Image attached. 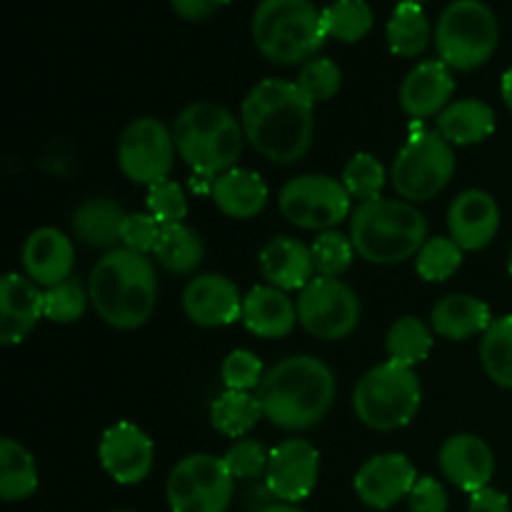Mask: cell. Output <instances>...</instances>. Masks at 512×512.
<instances>
[{
  "label": "cell",
  "mask_w": 512,
  "mask_h": 512,
  "mask_svg": "<svg viewBox=\"0 0 512 512\" xmlns=\"http://www.w3.org/2000/svg\"><path fill=\"white\" fill-rule=\"evenodd\" d=\"M240 123L268 163L295 165L313 148L315 103L295 80H260L240 105Z\"/></svg>",
  "instance_id": "cell-1"
},
{
  "label": "cell",
  "mask_w": 512,
  "mask_h": 512,
  "mask_svg": "<svg viewBox=\"0 0 512 512\" xmlns=\"http://www.w3.org/2000/svg\"><path fill=\"white\" fill-rule=\"evenodd\" d=\"M335 393V373L325 360L315 355H290L265 373L255 395L270 425L300 433L328 418Z\"/></svg>",
  "instance_id": "cell-2"
},
{
  "label": "cell",
  "mask_w": 512,
  "mask_h": 512,
  "mask_svg": "<svg viewBox=\"0 0 512 512\" xmlns=\"http://www.w3.org/2000/svg\"><path fill=\"white\" fill-rule=\"evenodd\" d=\"M90 305L108 325L135 330L148 323L158 305V273L143 253L115 248L95 263L88 278Z\"/></svg>",
  "instance_id": "cell-3"
},
{
  "label": "cell",
  "mask_w": 512,
  "mask_h": 512,
  "mask_svg": "<svg viewBox=\"0 0 512 512\" xmlns=\"http://www.w3.org/2000/svg\"><path fill=\"white\" fill-rule=\"evenodd\" d=\"M350 240L368 263L398 265L415 258L428 243V220L408 200H370L350 215Z\"/></svg>",
  "instance_id": "cell-4"
},
{
  "label": "cell",
  "mask_w": 512,
  "mask_h": 512,
  "mask_svg": "<svg viewBox=\"0 0 512 512\" xmlns=\"http://www.w3.org/2000/svg\"><path fill=\"white\" fill-rule=\"evenodd\" d=\"M178 155L195 175L215 180L235 168L245 148L243 123L210 100L185 105L173 123Z\"/></svg>",
  "instance_id": "cell-5"
},
{
  "label": "cell",
  "mask_w": 512,
  "mask_h": 512,
  "mask_svg": "<svg viewBox=\"0 0 512 512\" xmlns=\"http://www.w3.org/2000/svg\"><path fill=\"white\" fill-rule=\"evenodd\" d=\"M328 35L313 0H260L253 13V43L275 65H305L318 58Z\"/></svg>",
  "instance_id": "cell-6"
},
{
  "label": "cell",
  "mask_w": 512,
  "mask_h": 512,
  "mask_svg": "<svg viewBox=\"0 0 512 512\" xmlns=\"http://www.w3.org/2000/svg\"><path fill=\"white\" fill-rule=\"evenodd\" d=\"M423 403V388L413 368L383 363L358 380L353 410L363 425L378 433H393L413 423Z\"/></svg>",
  "instance_id": "cell-7"
},
{
  "label": "cell",
  "mask_w": 512,
  "mask_h": 512,
  "mask_svg": "<svg viewBox=\"0 0 512 512\" xmlns=\"http://www.w3.org/2000/svg\"><path fill=\"white\" fill-rule=\"evenodd\" d=\"M500 23L483 0H453L435 25V48L450 70H475L493 58Z\"/></svg>",
  "instance_id": "cell-8"
},
{
  "label": "cell",
  "mask_w": 512,
  "mask_h": 512,
  "mask_svg": "<svg viewBox=\"0 0 512 512\" xmlns=\"http://www.w3.org/2000/svg\"><path fill=\"white\" fill-rule=\"evenodd\" d=\"M455 175V150L438 130H418L398 150L390 168L395 193L408 203H425L443 193Z\"/></svg>",
  "instance_id": "cell-9"
},
{
  "label": "cell",
  "mask_w": 512,
  "mask_h": 512,
  "mask_svg": "<svg viewBox=\"0 0 512 512\" xmlns=\"http://www.w3.org/2000/svg\"><path fill=\"white\" fill-rule=\"evenodd\" d=\"M233 495L235 478L228 465L210 453L183 458L165 483L170 512H228Z\"/></svg>",
  "instance_id": "cell-10"
},
{
  "label": "cell",
  "mask_w": 512,
  "mask_h": 512,
  "mask_svg": "<svg viewBox=\"0 0 512 512\" xmlns=\"http://www.w3.org/2000/svg\"><path fill=\"white\" fill-rule=\"evenodd\" d=\"M298 323L313 338L333 343L345 340L358 330L363 308L360 298L340 278L315 275L298 295Z\"/></svg>",
  "instance_id": "cell-11"
},
{
  "label": "cell",
  "mask_w": 512,
  "mask_h": 512,
  "mask_svg": "<svg viewBox=\"0 0 512 512\" xmlns=\"http://www.w3.org/2000/svg\"><path fill=\"white\" fill-rule=\"evenodd\" d=\"M350 200L353 198L340 180L330 178V175L308 173L290 178L280 188L278 208L288 223L303 230L325 233V230H335V225L353 215Z\"/></svg>",
  "instance_id": "cell-12"
},
{
  "label": "cell",
  "mask_w": 512,
  "mask_h": 512,
  "mask_svg": "<svg viewBox=\"0 0 512 512\" xmlns=\"http://www.w3.org/2000/svg\"><path fill=\"white\" fill-rule=\"evenodd\" d=\"M173 130L160 123L153 115L135 118L125 125L118 143V168L130 183L155 185L168 180L170 170L175 165Z\"/></svg>",
  "instance_id": "cell-13"
},
{
  "label": "cell",
  "mask_w": 512,
  "mask_h": 512,
  "mask_svg": "<svg viewBox=\"0 0 512 512\" xmlns=\"http://www.w3.org/2000/svg\"><path fill=\"white\" fill-rule=\"evenodd\" d=\"M320 478V453L303 438H290L270 450L265 485L278 503L298 505L310 498Z\"/></svg>",
  "instance_id": "cell-14"
},
{
  "label": "cell",
  "mask_w": 512,
  "mask_h": 512,
  "mask_svg": "<svg viewBox=\"0 0 512 512\" xmlns=\"http://www.w3.org/2000/svg\"><path fill=\"white\" fill-rule=\"evenodd\" d=\"M100 465L118 485H138L153 473L155 445L143 428L120 420L100 438Z\"/></svg>",
  "instance_id": "cell-15"
},
{
  "label": "cell",
  "mask_w": 512,
  "mask_h": 512,
  "mask_svg": "<svg viewBox=\"0 0 512 512\" xmlns=\"http://www.w3.org/2000/svg\"><path fill=\"white\" fill-rule=\"evenodd\" d=\"M415 483H418L415 465L403 453H383L360 465L353 488L368 508L383 512L395 508L400 500H408Z\"/></svg>",
  "instance_id": "cell-16"
},
{
  "label": "cell",
  "mask_w": 512,
  "mask_h": 512,
  "mask_svg": "<svg viewBox=\"0 0 512 512\" xmlns=\"http://www.w3.org/2000/svg\"><path fill=\"white\" fill-rule=\"evenodd\" d=\"M183 313L200 328H225L243 315V295L225 275H195L183 290Z\"/></svg>",
  "instance_id": "cell-17"
},
{
  "label": "cell",
  "mask_w": 512,
  "mask_h": 512,
  "mask_svg": "<svg viewBox=\"0 0 512 512\" xmlns=\"http://www.w3.org/2000/svg\"><path fill=\"white\" fill-rule=\"evenodd\" d=\"M500 205L488 190H463L448 208V233L465 253L485 250L500 233Z\"/></svg>",
  "instance_id": "cell-18"
},
{
  "label": "cell",
  "mask_w": 512,
  "mask_h": 512,
  "mask_svg": "<svg viewBox=\"0 0 512 512\" xmlns=\"http://www.w3.org/2000/svg\"><path fill=\"white\" fill-rule=\"evenodd\" d=\"M25 275L40 288H53L73 278L75 248L73 240L58 228H38L25 238L20 250Z\"/></svg>",
  "instance_id": "cell-19"
},
{
  "label": "cell",
  "mask_w": 512,
  "mask_h": 512,
  "mask_svg": "<svg viewBox=\"0 0 512 512\" xmlns=\"http://www.w3.org/2000/svg\"><path fill=\"white\" fill-rule=\"evenodd\" d=\"M440 473L468 495L488 488L495 475V455L478 435H453L443 443L438 455Z\"/></svg>",
  "instance_id": "cell-20"
},
{
  "label": "cell",
  "mask_w": 512,
  "mask_h": 512,
  "mask_svg": "<svg viewBox=\"0 0 512 512\" xmlns=\"http://www.w3.org/2000/svg\"><path fill=\"white\" fill-rule=\"evenodd\" d=\"M45 290L28 275L8 273L0 280V343L18 345L28 338L43 315Z\"/></svg>",
  "instance_id": "cell-21"
},
{
  "label": "cell",
  "mask_w": 512,
  "mask_h": 512,
  "mask_svg": "<svg viewBox=\"0 0 512 512\" xmlns=\"http://www.w3.org/2000/svg\"><path fill=\"white\" fill-rule=\"evenodd\" d=\"M455 93L453 70L443 60H423L400 83V108L415 120L435 118L450 105Z\"/></svg>",
  "instance_id": "cell-22"
},
{
  "label": "cell",
  "mask_w": 512,
  "mask_h": 512,
  "mask_svg": "<svg viewBox=\"0 0 512 512\" xmlns=\"http://www.w3.org/2000/svg\"><path fill=\"white\" fill-rule=\"evenodd\" d=\"M240 320L258 338H288L298 325V303L285 290L273 285H255L243 295Z\"/></svg>",
  "instance_id": "cell-23"
},
{
  "label": "cell",
  "mask_w": 512,
  "mask_h": 512,
  "mask_svg": "<svg viewBox=\"0 0 512 512\" xmlns=\"http://www.w3.org/2000/svg\"><path fill=\"white\" fill-rule=\"evenodd\" d=\"M258 263L268 285L285 290V293L303 290L318 275L315 273L313 250L300 243L298 238H290V235H278V238L270 240L260 250Z\"/></svg>",
  "instance_id": "cell-24"
},
{
  "label": "cell",
  "mask_w": 512,
  "mask_h": 512,
  "mask_svg": "<svg viewBox=\"0 0 512 512\" xmlns=\"http://www.w3.org/2000/svg\"><path fill=\"white\" fill-rule=\"evenodd\" d=\"M215 208L233 220H250L268 205L270 190L263 175L248 168H233L210 183Z\"/></svg>",
  "instance_id": "cell-25"
},
{
  "label": "cell",
  "mask_w": 512,
  "mask_h": 512,
  "mask_svg": "<svg viewBox=\"0 0 512 512\" xmlns=\"http://www.w3.org/2000/svg\"><path fill=\"white\" fill-rule=\"evenodd\" d=\"M125 218H128V213L115 200L90 198L75 208L70 225H73V233L80 243L110 253L123 243Z\"/></svg>",
  "instance_id": "cell-26"
},
{
  "label": "cell",
  "mask_w": 512,
  "mask_h": 512,
  "mask_svg": "<svg viewBox=\"0 0 512 512\" xmlns=\"http://www.w3.org/2000/svg\"><path fill=\"white\" fill-rule=\"evenodd\" d=\"M493 320L488 303L465 293L445 295L443 300L435 303L433 313H430L433 333H438L445 340H468L475 335H483Z\"/></svg>",
  "instance_id": "cell-27"
},
{
  "label": "cell",
  "mask_w": 512,
  "mask_h": 512,
  "mask_svg": "<svg viewBox=\"0 0 512 512\" xmlns=\"http://www.w3.org/2000/svg\"><path fill=\"white\" fill-rule=\"evenodd\" d=\"M438 133L450 145H478L495 133V110L485 100L463 98L438 115Z\"/></svg>",
  "instance_id": "cell-28"
},
{
  "label": "cell",
  "mask_w": 512,
  "mask_h": 512,
  "mask_svg": "<svg viewBox=\"0 0 512 512\" xmlns=\"http://www.w3.org/2000/svg\"><path fill=\"white\" fill-rule=\"evenodd\" d=\"M38 485V465L30 450L13 438L0 440V498L20 503L33 498Z\"/></svg>",
  "instance_id": "cell-29"
},
{
  "label": "cell",
  "mask_w": 512,
  "mask_h": 512,
  "mask_svg": "<svg viewBox=\"0 0 512 512\" xmlns=\"http://www.w3.org/2000/svg\"><path fill=\"white\" fill-rule=\"evenodd\" d=\"M205 255V243L198 230L185 223L163 225L158 245H155V263L173 275H190L200 268Z\"/></svg>",
  "instance_id": "cell-30"
},
{
  "label": "cell",
  "mask_w": 512,
  "mask_h": 512,
  "mask_svg": "<svg viewBox=\"0 0 512 512\" xmlns=\"http://www.w3.org/2000/svg\"><path fill=\"white\" fill-rule=\"evenodd\" d=\"M260 418H265L263 405L253 393L225 390L210 405V423L225 438H245L260 423Z\"/></svg>",
  "instance_id": "cell-31"
},
{
  "label": "cell",
  "mask_w": 512,
  "mask_h": 512,
  "mask_svg": "<svg viewBox=\"0 0 512 512\" xmlns=\"http://www.w3.org/2000/svg\"><path fill=\"white\" fill-rule=\"evenodd\" d=\"M388 45L395 55L400 58H415L428 48L430 38H433V28L425 15L420 3H398L388 20Z\"/></svg>",
  "instance_id": "cell-32"
},
{
  "label": "cell",
  "mask_w": 512,
  "mask_h": 512,
  "mask_svg": "<svg viewBox=\"0 0 512 512\" xmlns=\"http://www.w3.org/2000/svg\"><path fill=\"white\" fill-rule=\"evenodd\" d=\"M430 350H433V328H428L415 315L395 320L385 335V353H388L390 363L415 368L428 360Z\"/></svg>",
  "instance_id": "cell-33"
},
{
  "label": "cell",
  "mask_w": 512,
  "mask_h": 512,
  "mask_svg": "<svg viewBox=\"0 0 512 512\" xmlns=\"http://www.w3.org/2000/svg\"><path fill=\"white\" fill-rule=\"evenodd\" d=\"M480 365L495 385L512 390V315L495 318L483 333Z\"/></svg>",
  "instance_id": "cell-34"
},
{
  "label": "cell",
  "mask_w": 512,
  "mask_h": 512,
  "mask_svg": "<svg viewBox=\"0 0 512 512\" xmlns=\"http://www.w3.org/2000/svg\"><path fill=\"white\" fill-rule=\"evenodd\" d=\"M375 13L368 0H333L323 10V30L340 43H358L373 30Z\"/></svg>",
  "instance_id": "cell-35"
},
{
  "label": "cell",
  "mask_w": 512,
  "mask_h": 512,
  "mask_svg": "<svg viewBox=\"0 0 512 512\" xmlns=\"http://www.w3.org/2000/svg\"><path fill=\"white\" fill-rule=\"evenodd\" d=\"M340 183L345 185L350 198H355L358 203H370V200L383 198L388 173H385L383 163H380L373 153H355L353 158L345 163Z\"/></svg>",
  "instance_id": "cell-36"
},
{
  "label": "cell",
  "mask_w": 512,
  "mask_h": 512,
  "mask_svg": "<svg viewBox=\"0 0 512 512\" xmlns=\"http://www.w3.org/2000/svg\"><path fill=\"white\" fill-rule=\"evenodd\" d=\"M465 250L453 238H428V243L415 255V270L428 283H445L463 265Z\"/></svg>",
  "instance_id": "cell-37"
},
{
  "label": "cell",
  "mask_w": 512,
  "mask_h": 512,
  "mask_svg": "<svg viewBox=\"0 0 512 512\" xmlns=\"http://www.w3.org/2000/svg\"><path fill=\"white\" fill-rule=\"evenodd\" d=\"M88 303H90L88 285H83L73 275V278H68L65 283L53 285V288L45 290L43 315L45 320H50V323H60V325L78 323V320L85 315V310H88Z\"/></svg>",
  "instance_id": "cell-38"
},
{
  "label": "cell",
  "mask_w": 512,
  "mask_h": 512,
  "mask_svg": "<svg viewBox=\"0 0 512 512\" xmlns=\"http://www.w3.org/2000/svg\"><path fill=\"white\" fill-rule=\"evenodd\" d=\"M310 250H313L315 273L323 275V278H340V275H345L355 258L353 240H350V235L340 233V230L320 233L315 243L310 245Z\"/></svg>",
  "instance_id": "cell-39"
},
{
  "label": "cell",
  "mask_w": 512,
  "mask_h": 512,
  "mask_svg": "<svg viewBox=\"0 0 512 512\" xmlns=\"http://www.w3.org/2000/svg\"><path fill=\"white\" fill-rule=\"evenodd\" d=\"M295 83L300 85V90H303L315 105L328 103V100H333L335 95L340 93V88H343V70H340V65L335 63L333 58H320L318 55V58L300 65V73Z\"/></svg>",
  "instance_id": "cell-40"
},
{
  "label": "cell",
  "mask_w": 512,
  "mask_h": 512,
  "mask_svg": "<svg viewBox=\"0 0 512 512\" xmlns=\"http://www.w3.org/2000/svg\"><path fill=\"white\" fill-rule=\"evenodd\" d=\"M265 373L258 355L253 350H233L228 353V358L220 365V378L228 390H238V393H250V390H258L263 383Z\"/></svg>",
  "instance_id": "cell-41"
},
{
  "label": "cell",
  "mask_w": 512,
  "mask_h": 512,
  "mask_svg": "<svg viewBox=\"0 0 512 512\" xmlns=\"http://www.w3.org/2000/svg\"><path fill=\"white\" fill-rule=\"evenodd\" d=\"M145 205H148V213L160 225L185 223V215H188V198H185L183 185L170 178L163 180V183L150 185L148 195H145Z\"/></svg>",
  "instance_id": "cell-42"
},
{
  "label": "cell",
  "mask_w": 512,
  "mask_h": 512,
  "mask_svg": "<svg viewBox=\"0 0 512 512\" xmlns=\"http://www.w3.org/2000/svg\"><path fill=\"white\" fill-rule=\"evenodd\" d=\"M223 460L235 480H258L265 478V473H268L270 453L258 443V440L240 438L230 445L228 453L223 455Z\"/></svg>",
  "instance_id": "cell-43"
},
{
  "label": "cell",
  "mask_w": 512,
  "mask_h": 512,
  "mask_svg": "<svg viewBox=\"0 0 512 512\" xmlns=\"http://www.w3.org/2000/svg\"><path fill=\"white\" fill-rule=\"evenodd\" d=\"M160 233H163V225L150 213H128L123 225V243H120V248H128L133 253L153 255Z\"/></svg>",
  "instance_id": "cell-44"
},
{
  "label": "cell",
  "mask_w": 512,
  "mask_h": 512,
  "mask_svg": "<svg viewBox=\"0 0 512 512\" xmlns=\"http://www.w3.org/2000/svg\"><path fill=\"white\" fill-rule=\"evenodd\" d=\"M450 498L448 490L443 488V483L430 475L418 478V483L413 485L408 495V510L410 512H448Z\"/></svg>",
  "instance_id": "cell-45"
},
{
  "label": "cell",
  "mask_w": 512,
  "mask_h": 512,
  "mask_svg": "<svg viewBox=\"0 0 512 512\" xmlns=\"http://www.w3.org/2000/svg\"><path fill=\"white\" fill-rule=\"evenodd\" d=\"M228 3L230 0H170V8L183 20H193L195 23V20H208L210 15H215Z\"/></svg>",
  "instance_id": "cell-46"
},
{
  "label": "cell",
  "mask_w": 512,
  "mask_h": 512,
  "mask_svg": "<svg viewBox=\"0 0 512 512\" xmlns=\"http://www.w3.org/2000/svg\"><path fill=\"white\" fill-rule=\"evenodd\" d=\"M468 512H512L510 498L495 488H483L470 495Z\"/></svg>",
  "instance_id": "cell-47"
},
{
  "label": "cell",
  "mask_w": 512,
  "mask_h": 512,
  "mask_svg": "<svg viewBox=\"0 0 512 512\" xmlns=\"http://www.w3.org/2000/svg\"><path fill=\"white\" fill-rule=\"evenodd\" d=\"M500 93H503L505 105H508V110L512 113V65L503 73V80H500Z\"/></svg>",
  "instance_id": "cell-48"
},
{
  "label": "cell",
  "mask_w": 512,
  "mask_h": 512,
  "mask_svg": "<svg viewBox=\"0 0 512 512\" xmlns=\"http://www.w3.org/2000/svg\"><path fill=\"white\" fill-rule=\"evenodd\" d=\"M260 512H305L298 505H290V503H273V505H265Z\"/></svg>",
  "instance_id": "cell-49"
},
{
  "label": "cell",
  "mask_w": 512,
  "mask_h": 512,
  "mask_svg": "<svg viewBox=\"0 0 512 512\" xmlns=\"http://www.w3.org/2000/svg\"><path fill=\"white\" fill-rule=\"evenodd\" d=\"M508 273H510V278H512V248H510V255H508Z\"/></svg>",
  "instance_id": "cell-50"
},
{
  "label": "cell",
  "mask_w": 512,
  "mask_h": 512,
  "mask_svg": "<svg viewBox=\"0 0 512 512\" xmlns=\"http://www.w3.org/2000/svg\"><path fill=\"white\" fill-rule=\"evenodd\" d=\"M400 3H423V0H400Z\"/></svg>",
  "instance_id": "cell-51"
},
{
  "label": "cell",
  "mask_w": 512,
  "mask_h": 512,
  "mask_svg": "<svg viewBox=\"0 0 512 512\" xmlns=\"http://www.w3.org/2000/svg\"><path fill=\"white\" fill-rule=\"evenodd\" d=\"M113 512H133V510H113Z\"/></svg>",
  "instance_id": "cell-52"
}]
</instances>
